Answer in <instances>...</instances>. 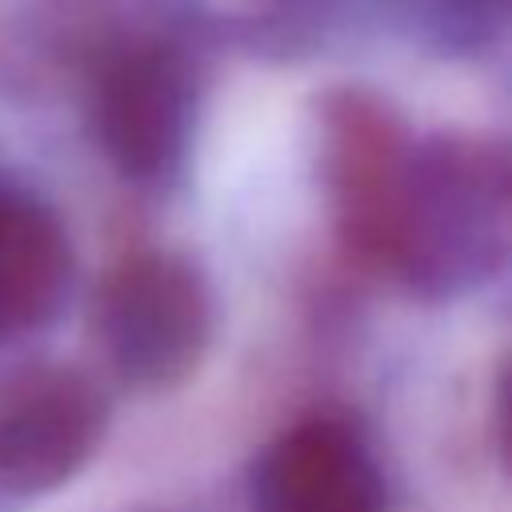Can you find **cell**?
Instances as JSON below:
<instances>
[{
	"label": "cell",
	"instance_id": "obj_1",
	"mask_svg": "<svg viewBox=\"0 0 512 512\" xmlns=\"http://www.w3.org/2000/svg\"><path fill=\"white\" fill-rule=\"evenodd\" d=\"M504 224L508 188L492 160L460 144H412L384 268L420 288L476 280L500 260Z\"/></svg>",
	"mask_w": 512,
	"mask_h": 512
},
{
	"label": "cell",
	"instance_id": "obj_2",
	"mask_svg": "<svg viewBox=\"0 0 512 512\" xmlns=\"http://www.w3.org/2000/svg\"><path fill=\"white\" fill-rule=\"evenodd\" d=\"M96 336L120 380L136 388L184 384L212 344V292L176 252H132L96 292Z\"/></svg>",
	"mask_w": 512,
	"mask_h": 512
},
{
	"label": "cell",
	"instance_id": "obj_3",
	"mask_svg": "<svg viewBox=\"0 0 512 512\" xmlns=\"http://www.w3.org/2000/svg\"><path fill=\"white\" fill-rule=\"evenodd\" d=\"M196 128L192 60L164 40L120 48L92 88V132L108 164L132 184L180 172Z\"/></svg>",
	"mask_w": 512,
	"mask_h": 512
},
{
	"label": "cell",
	"instance_id": "obj_4",
	"mask_svg": "<svg viewBox=\"0 0 512 512\" xmlns=\"http://www.w3.org/2000/svg\"><path fill=\"white\" fill-rule=\"evenodd\" d=\"M108 428V400L92 376L56 360L0 372V488L40 496L72 480Z\"/></svg>",
	"mask_w": 512,
	"mask_h": 512
},
{
	"label": "cell",
	"instance_id": "obj_5",
	"mask_svg": "<svg viewBox=\"0 0 512 512\" xmlns=\"http://www.w3.org/2000/svg\"><path fill=\"white\" fill-rule=\"evenodd\" d=\"M320 140L340 236L360 260L384 268L412 140L384 100L356 88L332 92L324 100Z\"/></svg>",
	"mask_w": 512,
	"mask_h": 512
},
{
	"label": "cell",
	"instance_id": "obj_6",
	"mask_svg": "<svg viewBox=\"0 0 512 512\" xmlns=\"http://www.w3.org/2000/svg\"><path fill=\"white\" fill-rule=\"evenodd\" d=\"M384 480L368 444L340 420L280 432L252 468V512H380Z\"/></svg>",
	"mask_w": 512,
	"mask_h": 512
},
{
	"label": "cell",
	"instance_id": "obj_7",
	"mask_svg": "<svg viewBox=\"0 0 512 512\" xmlns=\"http://www.w3.org/2000/svg\"><path fill=\"white\" fill-rule=\"evenodd\" d=\"M72 292V244L56 212L0 188V344L48 328Z\"/></svg>",
	"mask_w": 512,
	"mask_h": 512
},
{
	"label": "cell",
	"instance_id": "obj_8",
	"mask_svg": "<svg viewBox=\"0 0 512 512\" xmlns=\"http://www.w3.org/2000/svg\"><path fill=\"white\" fill-rule=\"evenodd\" d=\"M500 440H504V456L512 464V376H508L504 396H500Z\"/></svg>",
	"mask_w": 512,
	"mask_h": 512
}]
</instances>
